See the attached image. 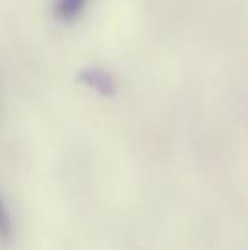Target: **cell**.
<instances>
[{
	"label": "cell",
	"mask_w": 248,
	"mask_h": 250,
	"mask_svg": "<svg viewBox=\"0 0 248 250\" xmlns=\"http://www.w3.org/2000/svg\"><path fill=\"white\" fill-rule=\"evenodd\" d=\"M10 239H12V219L6 202L0 194V243H8Z\"/></svg>",
	"instance_id": "3957f363"
},
{
	"label": "cell",
	"mask_w": 248,
	"mask_h": 250,
	"mask_svg": "<svg viewBox=\"0 0 248 250\" xmlns=\"http://www.w3.org/2000/svg\"><path fill=\"white\" fill-rule=\"evenodd\" d=\"M80 83L95 89L99 95L103 97H113L117 93V83H115V78L103 70V68H97V66H89V68H83L80 70L78 78H76Z\"/></svg>",
	"instance_id": "6da1fadb"
},
{
	"label": "cell",
	"mask_w": 248,
	"mask_h": 250,
	"mask_svg": "<svg viewBox=\"0 0 248 250\" xmlns=\"http://www.w3.org/2000/svg\"><path fill=\"white\" fill-rule=\"evenodd\" d=\"M89 0H55L53 4V14L55 18L62 21V23H70V21H76L82 12L85 10Z\"/></svg>",
	"instance_id": "7a4b0ae2"
}]
</instances>
